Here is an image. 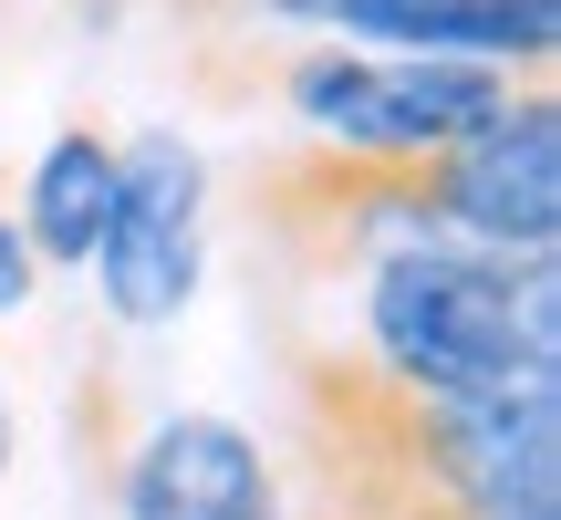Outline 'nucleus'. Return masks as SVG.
Listing matches in <instances>:
<instances>
[{"mask_svg":"<svg viewBox=\"0 0 561 520\" xmlns=\"http://www.w3.org/2000/svg\"><path fill=\"white\" fill-rule=\"evenodd\" d=\"M301 459L322 479V520H479L561 510V385L510 396H426L385 364H301Z\"/></svg>","mask_w":561,"mask_h":520,"instance_id":"f257e3e1","label":"nucleus"},{"mask_svg":"<svg viewBox=\"0 0 561 520\" xmlns=\"http://www.w3.org/2000/svg\"><path fill=\"white\" fill-rule=\"evenodd\" d=\"M364 334L396 385L426 396H510L561 385V271L468 240L364 260Z\"/></svg>","mask_w":561,"mask_h":520,"instance_id":"f03ea898","label":"nucleus"},{"mask_svg":"<svg viewBox=\"0 0 561 520\" xmlns=\"http://www.w3.org/2000/svg\"><path fill=\"white\" fill-rule=\"evenodd\" d=\"M291 104L343 157H447L510 104V74L447 53H312L291 63Z\"/></svg>","mask_w":561,"mask_h":520,"instance_id":"7ed1b4c3","label":"nucleus"},{"mask_svg":"<svg viewBox=\"0 0 561 520\" xmlns=\"http://www.w3.org/2000/svg\"><path fill=\"white\" fill-rule=\"evenodd\" d=\"M426 188H437V219L468 250L551 260V240H561V104L551 94L500 104L479 136L426 157Z\"/></svg>","mask_w":561,"mask_h":520,"instance_id":"20e7f679","label":"nucleus"},{"mask_svg":"<svg viewBox=\"0 0 561 520\" xmlns=\"http://www.w3.org/2000/svg\"><path fill=\"white\" fill-rule=\"evenodd\" d=\"M198 146L178 136H136L115 146V208H104V302L115 323H178L187 292H198Z\"/></svg>","mask_w":561,"mask_h":520,"instance_id":"39448f33","label":"nucleus"},{"mask_svg":"<svg viewBox=\"0 0 561 520\" xmlns=\"http://www.w3.org/2000/svg\"><path fill=\"white\" fill-rule=\"evenodd\" d=\"M125 520H280L271 459L250 427L229 417H167L136 438V459L115 468Z\"/></svg>","mask_w":561,"mask_h":520,"instance_id":"423d86ee","label":"nucleus"},{"mask_svg":"<svg viewBox=\"0 0 561 520\" xmlns=\"http://www.w3.org/2000/svg\"><path fill=\"white\" fill-rule=\"evenodd\" d=\"M104 208H115V146L73 125V136H53L42 167H32V219H21V240H32V260H94Z\"/></svg>","mask_w":561,"mask_h":520,"instance_id":"0eeeda50","label":"nucleus"},{"mask_svg":"<svg viewBox=\"0 0 561 520\" xmlns=\"http://www.w3.org/2000/svg\"><path fill=\"white\" fill-rule=\"evenodd\" d=\"M561 32V0H416L396 21V53H447V63H541Z\"/></svg>","mask_w":561,"mask_h":520,"instance_id":"6e6552de","label":"nucleus"},{"mask_svg":"<svg viewBox=\"0 0 561 520\" xmlns=\"http://www.w3.org/2000/svg\"><path fill=\"white\" fill-rule=\"evenodd\" d=\"M261 11H280V21H322V32H375V42H396V21L416 11V0H261Z\"/></svg>","mask_w":561,"mask_h":520,"instance_id":"1a4fd4ad","label":"nucleus"},{"mask_svg":"<svg viewBox=\"0 0 561 520\" xmlns=\"http://www.w3.org/2000/svg\"><path fill=\"white\" fill-rule=\"evenodd\" d=\"M21 302H32V240L0 219V313H21Z\"/></svg>","mask_w":561,"mask_h":520,"instance_id":"9d476101","label":"nucleus"},{"mask_svg":"<svg viewBox=\"0 0 561 520\" xmlns=\"http://www.w3.org/2000/svg\"><path fill=\"white\" fill-rule=\"evenodd\" d=\"M0 468H11V406H0Z\"/></svg>","mask_w":561,"mask_h":520,"instance_id":"9b49d317","label":"nucleus"}]
</instances>
